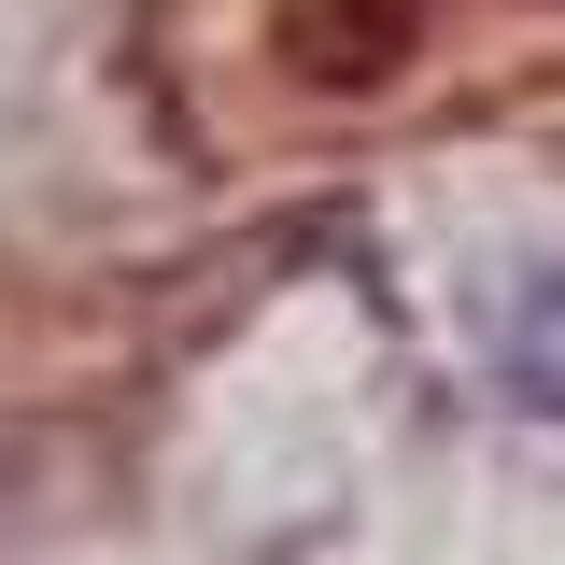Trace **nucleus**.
Here are the masks:
<instances>
[{"label":"nucleus","mask_w":565,"mask_h":565,"mask_svg":"<svg viewBox=\"0 0 565 565\" xmlns=\"http://www.w3.org/2000/svg\"><path fill=\"white\" fill-rule=\"evenodd\" d=\"M494 353H509V396H523V411H565V269H537L509 297Z\"/></svg>","instance_id":"nucleus-1"}]
</instances>
